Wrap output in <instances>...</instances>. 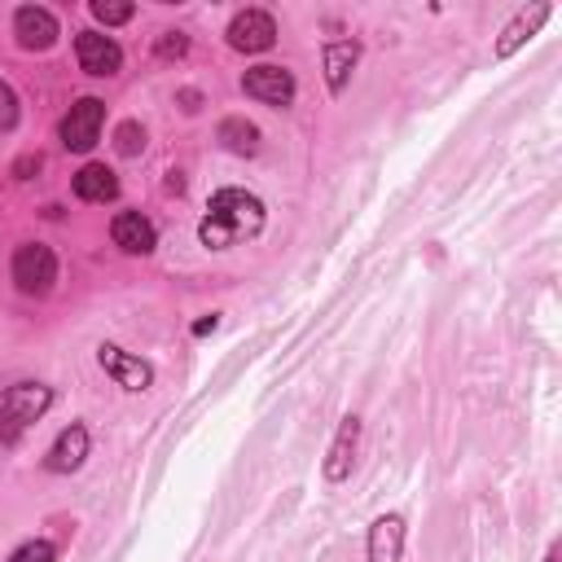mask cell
I'll use <instances>...</instances> for the list:
<instances>
[{"label": "cell", "instance_id": "9c48e42d", "mask_svg": "<svg viewBox=\"0 0 562 562\" xmlns=\"http://www.w3.org/2000/svg\"><path fill=\"white\" fill-rule=\"evenodd\" d=\"M13 35H18V44L22 48H53L57 44V18L44 9V4H22L18 13H13Z\"/></svg>", "mask_w": 562, "mask_h": 562}, {"label": "cell", "instance_id": "ba28073f", "mask_svg": "<svg viewBox=\"0 0 562 562\" xmlns=\"http://www.w3.org/2000/svg\"><path fill=\"white\" fill-rule=\"evenodd\" d=\"M97 360H101V369H105L123 391H149V382H154L149 360H140V356H132V351H123V347H114V342H101V347H97Z\"/></svg>", "mask_w": 562, "mask_h": 562}, {"label": "cell", "instance_id": "5b68a950", "mask_svg": "<svg viewBox=\"0 0 562 562\" xmlns=\"http://www.w3.org/2000/svg\"><path fill=\"white\" fill-rule=\"evenodd\" d=\"M75 57H79V70L92 75V79H110L123 66V48L101 31H79L75 35Z\"/></svg>", "mask_w": 562, "mask_h": 562}, {"label": "cell", "instance_id": "7a4b0ae2", "mask_svg": "<svg viewBox=\"0 0 562 562\" xmlns=\"http://www.w3.org/2000/svg\"><path fill=\"white\" fill-rule=\"evenodd\" d=\"M53 404V391L44 382H13L0 391V443H18L26 426H35Z\"/></svg>", "mask_w": 562, "mask_h": 562}, {"label": "cell", "instance_id": "603a6c76", "mask_svg": "<svg viewBox=\"0 0 562 562\" xmlns=\"http://www.w3.org/2000/svg\"><path fill=\"white\" fill-rule=\"evenodd\" d=\"M215 325H220V316H202V321H198V325H193V334H198V338H202V334H211V329H215Z\"/></svg>", "mask_w": 562, "mask_h": 562}, {"label": "cell", "instance_id": "52a82bcc", "mask_svg": "<svg viewBox=\"0 0 562 562\" xmlns=\"http://www.w3.org/2000/svg\"><path fill=\"white\" fill-rule=\"evenodd\" d=\"M228 44L237 53H268L277 44V22L272 13L263 9H241L233 22H228Z\"/></svg>", "mask_w": 562, "mask_h": 562}, {"label": "cell", "instance_id": "e0dca14e", "mask_svg": "<svg viewBox=\"0 0 562 562\" xmlns=\"http://www.w3.org/2000/svg\"><path fill=\"white\" fill-rule=\"evenodd\" d=\"M220 145H224L228 154H237V158H250V154L259 149V127L233 114V119L220 123Z\"/></svg>", "mask_w": 562, "mask_h": 562}, {"label": "cell", "instance_id": "4fadbf2b", "mask_svg": "<svg viewBox=\"0 0 562 562\" xmlns=\"http://www.w3.org/2000/svg\"><path fill=\"white\" fill-rule=\"evenodd\" d=\"M404 553V518L400 514H382L369 527V562H400Z\"/></svg>", "mask_w": 562, "mask_h": 562}, {"label": "cell", "instance_id": "ffe728a7", "mask_svg": "<svg viewBox=\"0 0 562 562\" xmlns=\"http://www.w3.org/2000/svg\"><path fill=\"white\" fill-rule=\"evenodd\" d=\"M53 558H57V549L48 540H26L9 553V562H53Z\"/></svg>", "mask_w": 562, "mask_h": 562}, {"label": "cell", "instance_id": "30bf717a", "mask_svg": "<svg viewBox=\"0 0 562 562\" xmlns=\"http://www.w3.org/2000/svg\"><path fill=\"white\" fill-rule=\"evenodd\" d=\"M110 241L119 250H127V255H149L158 246V233H154V224L140 211H119L110 220Z\"/></svg>", "mask_w": 562, "mask_h": 562}, {"label": "cell", "instance_id": "9a60e30c", "mask_svg": "<svg viewBox=\"0 0 562 562\" xmlns=\"http://www.w3.org/2000/svg\"><path fill=\"white\" fill-rule=\"evenodd\" d=\"M544 18H549V4H536L531 13L522 9V13H518V18H514V22L505 26V31H501V40H496V48H492V53H496V61L514 57V53H518V48H522V44H527V40L536 35V26H540Z\"/></svg>", "mask_w": 562, "mask_h": 562}, {"label": "cell", "instance_id": "ac0fdd59", "mask_svg": "<svg viewBox=\"0 0 562 562\" xmlns=\"http://www.w3.org/2000/svg\"><path fill=\"white\" fill-rule=\"evenodd\" d=\"M114 149H119L123 158H136V154L145 149V127H140L136 119H127V123L114 132Z\"/></svg>", "mask_w": 562, "mask_h": 562}, {"label": "cell", "instance_id": "7402d4cb", "mask_svg": "<svg viewBox=\"0 0 562 562\" xmlns=\"http://www.w3.org/2000/svg\"><path fill=\"white\" fill-rule=\"evenodd\" d=\"M189 48V35L184 31H162L158 35V57H180Z\"/></svg>", "mask_w": 562, "mask_h": 562}, {"label": "cell", "instance_id": "d6986e66", "mask_svg": "<svg viewBox=\"0 0 562 562\" xmlns=\"http://www.w3.org/2000/svg\"><path fill=\"white\" fill-rule=\"evenodd\" d=\"M136 9L127 4V0H92V18L97 22H105V26H119V22H127Z\"/></svg>", "mask_w": 562, "mask_h": 562}, {"label": "cell", "instance_id": "3957f363", "mask_svg": "<svg viewBox=\"0 0 562 562\" xmlns=\"http://www.w3.org/2000/svg\"><path fill=\"white\" fill-rule=\"evenodd\" d=\"M13 281L22 294H48L57 281V255L44 241H22L13 250Z\"/></svg>", "mask_w": 562, "mask_h": 562}, {"label": "cell", "instance_id": "277c9868", "mask_svg": "<svg viewBox=\"0 0 562 562\" xmlns=\"http://www.w3.org/2000/svg\"><path fill=\"white\" fill-rule=\"evenodd\" d=\"M101 123H105V101H97V97H79L66 114H61V145L70 149V154H88L92 145H97V136H101Z\"/></svg>", "mask_w": 562, "mask_h": 562}, {"label": "cell", "instance_id": "5bb4252c", "mask_svg": "<svg viewBox=\"0 0 562 562\" xmlns=\"http://www.w3.org/2000/svg\"><path fill=\"white\" fill-rule=\"evenodd\" d=\"M75 193L83 202H114L119 198V176L105 162H83L75 171Z\"/></svg>", "mask_w": 562, "mask_h": 562}, {"label": "cell", "instance_id": "6da1fadb", "mask_svg": "<svg viewBox=\"0 0 562 562\" xmlns=\"http://www.w3.org/2000/svg\"><path fill=\"white\" fill-rule=\"evenodd\" d=\"M259 228H263V202L255 193H246V189H220L206 202V215L198 224V237L211 250H228L233 241L255 237Z\"/></svg>", "mask_w": 562, "mask_h": 562}, {"label": "cell", "instance_id": "8992f818", "mask_svg": "<svg viewBox=\"0 0 562 562\" xmlns=\"http://www.w3.org/2000/svg\"><path fill=\"white\" fill-rule=\"evenodd\" d=\"M241 92L255 97V101H263V105L285 110L294 101V75L285 66H250L241 75Z\"/></svg>", "mask_w": 562, "mask_h": 562}, {"label": "cell", "instance_id": "44dd1931", "mask_svg": "<svg viewBox=\"0 0 562 562\" xmlns=\"http://www.w3.org/2000/svg\"><path fill=\"white\" fill-rule=\"evenodd\" d=\"M18 123V97H13V88L0 79V132H9Z\"/></svg>", "mask_w": 562, "mask_h": 562}, {"label": "cell", "instance_id": "7c38bea8", "mask_svg": "<svg viewBox=\"0 0 562 562\" xmlns=\"http://www.w3.org/2000/svg\"><path fill=\"white\" fill-rule=\"evenodd\" d=\"M356 443H360V417H342V426H338V435L329 443V457H325V479L329 483H342L351 474Z\"/></svg>", "mask_w": 562, "mask_h": 562}, {"label": "cell", "instance_id": "8fae6325", "mask_svg": "<svg viewBox=\"0 0 562 562\" xmlns=\"http://www.w3.org/2000/svg\"><path fill=\"white\" fill-rule=\"evenodd\" d=\"M83 457H88V426L70 422V426L53 439V448H48L44 465H48L53 474H75V470L83 465Z\"/></svg>", "mask_w": 562, "mask_h": 562}, {"label": "cell", "instance_id": "2e32d148", "mask_svg": "<svg viewBox=\"0 0 562 562\" xmlns=\"http://www.w3.org/2000/svg\"><path fill=\"white\" fill-rule=\"evenodd\" d=\"M356 61H360V44H356V40H334V44H325V83H329L334 97L347 88Z\"/></svg>", "mask_w": 562, "mask_h": 562}]
</instances>
